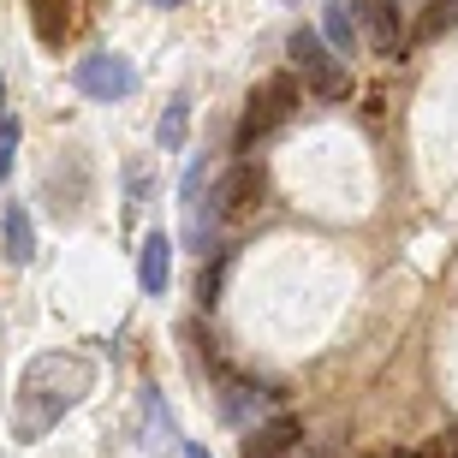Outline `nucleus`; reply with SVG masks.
I'll list each match as a JSON object with an SVG mask.
<instances>
[{
  "label": "nucleus",
  "mask_w": 458,
  "mask_h": 458,
  "mask_svg": "<svg viewBox=\"0 0 458 458\" xmlns=\"http://www.w3.org/2000/svg\"><path fill=\"white\" fill-rule=\"evenodd\" d=\"M89 387H96V363L84 352L30 357V369L18 375V393H13V435L18 441H42L72 405H84Z\"/></svg>",
  "instance_id": "f257e3e1"
},
{
  "label": "nucleus",
  "mask_w": 458,
  "mask_h": 458,
  "mask_svg": "<svg viewBox=\"0 0 458 458\" xmlns=\"http://www.w3.org/2000/svg\"><path fill=\"white\" fill-rule=\"evenodd\" d=\"M298 107V78L292 72H274L262 84L250 89V102H244V119H238V149H256L268 131H280Z\"/></svg>",
  "instance_id": "f03ea898"
},
{
  "label": "nucleus",
  "mask_w": 458,
  "mask_h": 458,
  "mask_svg": "<svg viewBox=\"0 0 458 458\" xmlns=\"http://www.w3.org/2000/svg\"><path fill=\"white\" fill-rule=\"evenodd\" d=\"M286 54H292V66L304 72V84L316 89L322 102H345V96H352V78H345V66L334 60V48H327L316 30H292Z\"/></svg>",
  "instance_id": "7ed1b4c3"
},
{
  "label": "nucleus",
  "mask_w": 458,
  "mask_h": 458,
  "mask_svg": "<svg viewBox=\"0 0 458 458\" xmlns=\"http://www.w3.org/2000/svg\"><path fill=\"white\" fill-rule=\"evenodd\" d=\"M72 84L84 89V96H96V102H119V96L137 89V66L125 54H89V60L72 66Z\"/></svg>",
  "instance_id": "20e7f679"
},
{
  "label": "nucleus",
  "mask_w": 458,
  "mask_h": 458,
  "mask_svg": "<svg viewBox=\"0 0 458 458\" xmlns=\"http://www.w3.org/2000/svg\"><path fill=\"white\" fill-rule=\"evenodd\" d=\"M256 197H262V161H238V167H226L221 179H215V191H208L215 221H238Z\"/></svg>",
  "instance_id": "39448f33"
},
{
  "label": "nucleus",
  "mask_w": 458,
  "mask_h": 458,
  "mask_svg": "<svg viewBox=\"0 0 458 458\" xmlns=\"http://www.w3.org/2000/svg\"><path fill=\"white\" fill-rule=\"evenodd\" d=\"M357 24H363V36H369L375 54H399L405 48V18H399L393 0H357Z\"/></svg>",
  "instance_id": "423d86ee"
},
{
  "label": "nucleus",
  "mask_w": 458,
  "mask_h": 458,
  "mask_svg": "<svg viewBox=\"0 0 458 458\" xmlns=\"http://www.w3.org/2000/svg\"><path fill=\"white\" fill-rule=\"evenodd\" d=\"M298 435H304V423L280 411V417H268V423H256L250 435H244V446H238V453H244V458H286L292 446H298Z\"/></svg>",
  "instance_id": "0eeeda50"
},
{
  "label": "nucleus",
  "mask_w": 458,
  "mask_h": 458,
  "mask_svg": "<svg viewBox=\"0 0 458 458\" xmlns=\"http://www.w3.org/2000/svg\"><path fill=\"white\" fill-rule=\"evenodd\" d=\"M167 274H173V238L149 233L143 250H137V286L149 292V298H161V292H167Z\"/></svg>",
  "instance_id": "6e6552de"
},
{
  "label": "nucleus",
  "mask_w": 458,
  "mask_h": 458,
  "mask_svg": "<svg viewBox=\"0 0 458 458\" xmlns=\"http://www.w3.org/2000/svg\"><path fill=\"white\" fill-rule=\"evenodd\" d=\"M179 446L185 441H179V428H173V411L161 405L155 387H143V453L161 458V453H179Z\"/></svg>",
  "instance_id": "1a4fd4ad"
},
{
  "label": "nucleus",
  "mask_w": 458,
  "mask_h": 458,
  "mask_svg": "<svg viewBox=\"0 0 458 458\" xmlns=\"http://www.w3.org/2000/svg\"><path fill=\"white\" fill-rule=\"evenodd\" d=\"M30 18H36V36L48 48H60L72 30V0H30Z\"/></svg>",
  "instance_id": "9d476101"
},
{
  "label": "nucleus",
  "mask_w": 458,
  "mask_h": 458,
  "mask_svg": "<svg viewBox=\"0 0 458 458\" xmlns=\"http://www.w3.org/2000/svg\"><path fill=\"white\" fill-rule=\"evenodd\" d=\"M327 48L334 54H345L357 42V30H363V24H357V0H334V6H327Z\"/></svg>",
  "instance_id": "9b49d317"
},
{
  "label": "nucleus",
  "mask_w": 458,
  "mask_h": 458,
  "mask_svg": "<svg viewBox=\"0 0 458 458\" xmlns=\"http://www.w3.org/2000/svg\"><path fill=\"white\" fill-rule=\"evenodd\" d=\"M30 256H36V226H30V215L13 203V208H6V262H18V268H24Z\"/></svg>",
  "instance_id": "f8f14e48"
},
{
  "label": "nucleus",
  "mask_w": 458,
  "mask_h": 458,
  "mask_svg": "<svg viewBox=\"0 0 458 458\" xmlns=\"http://www.w3.org/2000/svg\"><path fill=\"white\" fill-rule=\"evenodd\" d=\"M226 268H233V250H215V262H203V280H197V298H203V310L221 304V280Z\"/></svg>",
  "instance_id": "ddd939ff"
},
{
  "label": "nucleus",
  "mask_w": 458,
  "mask_h": 458,
  "mask_svg": "<svg viewBox=\"0 0 458 458\" xmlns=\"http://www.w3.org/2000/svg\"><path fill=\"white\" fill-rule=\"evenodd\" d=\"M453 24H458V0H435V6H428V18L417 24V42H435V36L453 30Z\"/></svg>",
  "instance_id": "4468645a"
},
{
  "label": "nucleus",
  "mask_w": 458,
  "mask_h": 458,
  "mask_svg": "<svg viewBox=\"0 0 458 458\" xmlns=\"http://www.w3.org/2000/svg\"><path fill=\"white\" fill-rule=\"evenodd\" d=\"M185 119H191V102H185V96H173L167 119H161V149H179V143H185Z\"/></svg>",
  "instance_id": "2eb2a0df"
},
{
  "label": "nucleus",
  "mask_w": 458,
  "mask_h": 458,
  "mask_svg": "<svg viewBox=\"0 0 458 458\" xmlns=\"http://www.w3.org/2000/svg\"><path fill=\"white\" fill-rule=\"evenodd\" d=\"M13 155H18V119H6L0 125V179L13 173Z\"/></svg>",
  "instance_id": "dca6fc26"
},
{
  "label": "nucleus",
  "mask_w": 458,
  "mask_h": 458,
  "mask_svg": "<svg viewBox=\"0 0 458 458\" xmlns=\"http://www.w3.org/2000/svg\"><path fill=\"white\" fill-rule=\"evenodd\" d=\"M428 446H435V458H458V428H453V435H441V441H428Z\"/></svg>",
  "instance_id": "f3484780"
},
{
  "label": "nucleus",
  "mask_w": 458,
  "mask_h": 458,
  "mask_svg": "<svg viewBox=\"0 0 458 458\" xmlns=\"http://www.w3.org/2000/svg\"><path fill=\"white\" fill-rule=\"evenodd\" d=\"M6 119H13V114H6V78H0V125H6Z\"/></svg>",
  "instance_id": "a211bd4d"
},
{
  "label": "nucleus",
  "mask_w": 458,
  "mask_h": 458,
  "mask_svg": "<svg viewBox=\"0 0 458 458\" xmlns=\"http://www.w3.org/2000/svg\"><path fill=\"white\" fill-rule=\"evenodd\" d=\"M185 458H208V446H185Z\"/></svg>",
  "instance_id": "6ab92c4d"
},
{
  "label": "nucleus",
  "mask_w": 458,
  "mask_h": 458,
  "mask_svg": "<svg viewBox=\"0 0 458 458\" xmlns=\"http://www.w3.org/2000/svg\"><path fill=\"white\" fill-rule=\"evenodd\" d=\"M149 6H185V0H149Z\"/></svg>",
  "instance_id": "aec40b11"
},
{
  "label": "nucleus",
  "mask_w": 458,
  "mask_h": 458,
  "mask_svg": "<svg viewBox=\"0 0 458 458\" xmlns=\"http://www.w3.org/2000/svg\"><path fill=\"white\" fill-rule=\"evenodd\" d=\"M292 6H298V0H292Z\"/></svg>",
  "instance_id": "412c9836"
}]
</instances>
